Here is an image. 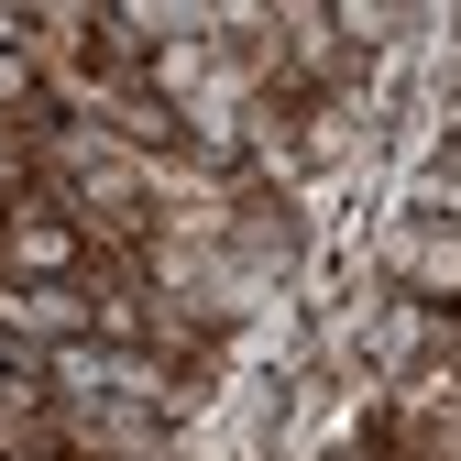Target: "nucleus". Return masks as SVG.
<instances>
[{
	"instance_id": "nucleus-1",
	"label": "nucleus",
	"mask_w": 461,
	"mask_h": 461,
	"mask_svg": "<svg viewBox=\"0 0 461 461\" xmlns=\"http://www.w3.org/2000/svg\"><path fill=\"white\" fill-rule=\"evenodd\" d=\"M363 264H374V285H395V297H418V308H461V220L384 209L363 230Z\"/></svg>"
}]
</instances>
